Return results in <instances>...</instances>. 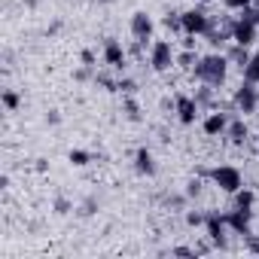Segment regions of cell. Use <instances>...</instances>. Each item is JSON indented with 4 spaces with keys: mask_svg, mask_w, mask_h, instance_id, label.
<instances>
[{
    "mask_svg": "<svg viewBox=\"0 0 259 259\" xmlns=\"http://www.w3.org/2000/svg\"><path fill=\"white\" fill-rule=\"evenodd\" d=\"M104 61H107L110 67H125V49H122L116 40H110V43L104 46Z\"/></svg>",
    "mask_w": 259,
    "mask_h": 259,
    "instance_id": "obj_10",
    "label": "cell"
},
{
    "mask_svg": "<svg viewBox=\"0 0 259 259\" xmlns=\"http://www.w3.org/2000/svg\"><path fill=\"white\" fill-rule=\"evenodd\" d=\"M226 128H229V116H226V113H220V110H213V113L204 119V135H207V138L226 135Z\"/></svg>",
    "mask_w": 259,
    "mask_h": 259,
    "instance_id": "obj_8",
    "label": "cell"
},
{
    "mask_svg": "<svg viewBox=\"0 0 259 259\" xmlns=\"http://www.w3.org/2000/svg\"><path fill=\"white\" fill-rule=\"evenodd\" d=\"M198 110H201V107H198L195 98H189V95H180V98H177V113H180V122H183V125H192L195 116H198Z\"/></svg>",
    "mask_w": 259,
    "mask_h": 259,
    "instance_id": "obj_7",
    "label": "cell"
},
{
    "mask_svg": "<svg viewBox=\"0 0 259 259\" xmlns=\"http://www.w3.org/2000/svg\"><path fill=\"white\" fill-rule=\"evenodd\" d=\"M195 4H207V0H195Z\"/></svg>",
    "mask_w": 259,
    "mask_h": 259,
    "instance_id": "obj_20",
    "label": "cell"
},
{
    "mask_svg": "<svg viewBox=\"0 0 259 259\" xmlns=\"http://www.w3.org/2000/svg\"><path fill=\"white\" fill-rule=\"evenodd\" d=\"M253 4H256V0H226V7H229V10H238V13L250 10Z\"/></svg>",
    "mask_w": 259,
    "mask_h": 259,
    "instance_id": "obj_16",
    "label": "cell"
},
{
    "mask_svg": "<svg viewBox=\"0 0 259 259\" xmlns=\"http://www.w3.org/2000/svg\"><path fill=\"white\" fill-rule=\"evenodd\" d=\"M210 28V16L204 10H189L183 13V34H192V37H204Z\"/></svg>",
    "mask_w": 259,
    "mask_h": 259,
    "instance_id": "obj_4",
    "label": "cell"
},
{
    "mask_svg": "<svg viewBox=\"0 0 259 259\" xmlns=\"http://www.w3.org/2000/svg\"><path fill=\"white\" fill-rule=\"evenodd\" d=\"M177 58H174V49H171V43L168 40H156L153 46H150V64H153V70H168L171 64H174Z\"/></svg>",
    "mask_w": 259,
    "mask_h": 259,
    "instance_id": "obj_3",
    "label": "cell"
},
{
    "mask_svg": "<svg viewBox=\"0 0 259 259\" xmlns=\"http://www.w3.org/2000/svg\"><path fill=\"white\" fill-rule=\"evenodd\" d=\"M138 171L153 174V156H150V150H141V153H138Z\"/></svg>",
    "mask_w": 259,
    "mask_h": 259,
    "instance_id": "obj_14",
    "label": "cell"
},
{
    "mask_svg": "<svg viewBox=\"0 0 259 259\" xmlns=\"http://www.w3.org/2000/svg\"><path fill=\"white\" fill-rule=\"evenodd\" d=\"M244 82H253V85L259 82V52L244 64Z\"/></svg>",
    "mask_w": 259,
    "mask_h": 259,
    "instance_id": "obj_12",
    "label": "cell"
},
{
    "mask_svg": "<svg viewBox=\"0 0 259 259\" xmlns=\"http://www.w3.org/2000/svg\"><path fill=\"white\" fill-rule=\"evenodd\" d=\"M247 125H244V119H235V122H229V128H226V138L232 141V144H244L247 141Z\"/></svg>",
    "mask_w": 259,
    "mask_h": 259,
    "instance_id": "obj_11",
    "label": "cell"
},
{
    "mask_svg": "<svg viewBox=\"0 0 259 259\" xmlns=\"http://www.w3.org/2000/svg\"><path fill=\"white\" fill-rule=\"evenodd\" d=\"M70 162L82 168V165H89V153H82V150H73V153H70Z\"/></svg>",
    "mask_w": 259,
    "mask_h": 259,
    "instance_id": "obj_17",
    "label": "cell"
},
{
    "mask_svg": "<svg viewBox=\"0 0 259 259\" xmlns=\"http://www.w3.org/2000/svg\"><path fill=\"white\" fill-rule=\"evenodd\" d=\"M177 64L189 70V67H195V64H198V55H195L192 49H186V52H180V55H177Z\"/></svg>",
    "mask_w": 259,
    "mask_h": 259,
    "instance_id": "obj_15",
    "label": "cell"
},
{
    "mask_svg": "<svg viewBox=\"0 0 259 259\" xmlns=\"http://www.w3.org/2000/svg\"><path fill=\"white\" fill-rule=\"evenodd\" d=\"M253 201H256V198H253V192H250V189H244V192L238 189V192H235V207H238V210H250V207H253Z\"/></svg>",
    "mask_w": 259,
    "mask_h": 259,
    "instance_id": "obj_13",
    "label": "cell"
},
{
    "mask_svg": "<svg viewBox=\"0 0 259 259\" xmlns=\"http://www.w3.org/2000/svg\"><path fill=\"white\" fill-rule=\"evenodd\" d=\"M226 226L235 232V235H247L250 232V210H232V213H226Z\"/></svg>",
    "mask_w": 259,
    "mask_h": 259,
    "instance_id": "obj_9",
    "label": "cell"
},
{
    "mask_svg": "<svg viewBox=\"0 0 259 259\" xmlns=\"http://www.w3.org/2000/svg\"><path fill=\"white\" fill-rule=\"evenodd\" d=\"M256 104H259V95H256L253 82H244V85L235 92V107H238V113H253Z\"/></svg>",
    "mask_w": 259,
    "mask_h": 259,
    "instance_id": "obj_5",
    "label": "cell"
},
{
    "mask_svg": "<svg viewBox=\"0 0 259 259\" xmlns=\"http://www.w3.org/2000/svg\"><path fill=\"white\" fill-rule=\"evenodd\" d=\"M192 70H195V79H198V82H204V85H220V82L226 79V70H229V55H220V52L204 55V58H198V64H195Z\"/></svg>",
    "mask_w": 259,
    "mask_h": 259,
    "instance_id": "obj_1",
    "label": "cell"
},
{
    "mask_svg": "<svg viewBox=\"0 0 259 259\" xmlns=\"http://www.w3.org/2000/svg\"><path fill=\"white\" fill-rule=\"evenodd\" d=\"M4 104H7L10 110H16V107H19V95H16V92H7V95H4Z\"/></svg>",
    "mask_w": 259,
    "mask_h": 259,
    "instance_id": "obj_18",
    "label": "cell"
},
{
    "mask_svg": "<svg viewBox=\"0 0 259 259\" xmlns=\"http://www.w3.org/2000/svg\"><path fill=\"white\" fill-rule=\"evenodd\" d=\"M55 207H58V213H67V207H70V204H67V201L61 198V201H55Z\"/></svg>",
    "mask_w": 259,
    "mask_h": 259,
    "instance_id": "obj_19",
    "label": "cell"
},
{
    "mask_svg": "<svg viewBox=\"0 0 259 259\" xmlns=\"http://www.w3.org/2000/svg\"><path fill=\"white\" fill-rule=\"evenodd\" d=\"M150 34H153V22H150V16H147V13H135V16H132V37L141 40V43H147Z\"/></svg>",
    "mask_w": 259,
    "mask_h": 259,
    "instance_id": "obj_6",
    "label": "cell"
},
{
    "mask_svg": "<svg viewBox=\"0 0 259 259\" xmlns=\"http://www.w3.org/2000/svg\"><path fill=\"white\" fill-rule=\"evenodd\" d=\"M210 177H213V183H217L223 192H232V195H235V192L241 189V171L232 168V165H220V168H213Z\"/></svg>",
    "mask_w": 259,
    "mask_h": 259,
    "instance_id": "obj_2",
    "label": "cell"
}]
</instances>
